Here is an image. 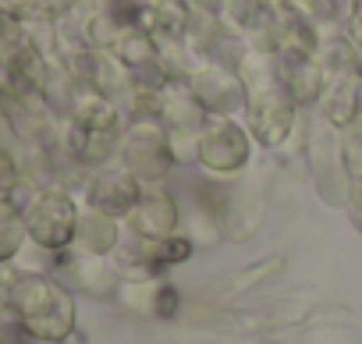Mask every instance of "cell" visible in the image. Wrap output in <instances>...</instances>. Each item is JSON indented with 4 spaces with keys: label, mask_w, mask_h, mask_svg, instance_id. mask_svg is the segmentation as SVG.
Here are the masks:
<instances>
[{
    "label": "cell",
    "mask_w": 362,
    "mask_h": 344,
    "mask_svg": "<svg viewBox=\"0 0 362 344\" xmlns=\"http://www.w3.org/2000/svg\"><path fill=\"white\" fill-rule=\"evenodd\" d=\"M4 305L15 319H22L36 340H64L75 330V302L68 287L50 277L15 273L4 280Z\"/></svg>",
    "instance_id": "1"
},
{
    "label": "cell",
    "mask_w": 362,
    "mask_h": 344,
    "mask_svg": "<svg viewBox=\"0 0 362 344\" xmlns=\"http://www.w3.org/2000/svg\"><path fill=\"white\" fill-rule=\"evenodd\" d=\"M245 107H249V121H252V135L263 146H281L291 131L295 121V100L284 85L281 75H274L270 68H259L249 82H245Z\"/></svg>",
    "instance_id": "2"
},
{
    "label": "cell",
    "mask_w": 362,
    "mask_h": 344,
    "mask_svg": "<svg viewBox=\"0 0 362 344\" xmlns=\"http://www.w3.org/2000/svg\"><path fill=\"white\" fill-rule=\"evenodd\" d=\"M121 153H124V163H128L124 170H132L139 182H160L174 163L170 135H167V128L156 114H146L132 124Z\"/></svg>",
    "instance_id": "3"
},
{
    "label": "cell",
    "mask_w": 362,
    "mask_h": 344,
    "mask_svg": "<svg viewBox=\"0 0 362 344\" xmlns=\"http://www.w3.org/2000/svg\"><path fill=\"white\" fill-rule=\"evenodd\" d=\"M25 231L43 249H68L78 238V210L64 192H40L25 206Z\"/></svg>",
    "instance_id": "4"
},
{
    "label": "cell",
    "mask_w": 362,
    "mask_h": 344,
    "mask_svg": "<svg viewBox=\"0 0 362 344\" xmlns=\"http://www.w3.org/2000/svg\"><path fill=\"white\" fill-rule=\"evenodd\" d=\"M189 89L196 93V100L203 103L206 114L214 117H231L235 110L245 107L249 93H245V78L224 64V61H206L189 75Z\"/></svg>",
    "instance_id": "5"
},
{
    "label": "cell",
    "mask_w": 362,
    "mask_h": 344,
    "mask_svg": "<svg viewBox=\"0 0 362 344\" xmlns=\"http://www.w3.org/2000/svg\"><path fill=\"white\" fill-rule=\"evenodd\" d=\"M199 163L214 174H235L249 163V135L245 128H238L231 117H206V128L199 135V149H196Z\"/></svg>",
    "instance_id": "6"
},
{
    "label": "cell",
    "mask_w": 362,
    "mask_h": 344,
    "mask_svg": "<svg viewBox=\"0 0 362 344\" xmlns=\"http://www.w3.org/2000/svg\"><path fill=\"white\" fill-rule=\"evenodd\" d=\"M142 192H139V178L132 170H100V174L89 182V206L103 217H121V213H132L139 206Z\"/></svg>",
    "instance_id": "7"
},
{
    "label": "cell",
    "mask_w": 362,
    "mask_h": 344,
    "mask_svg": "<svg viewBox=\"0 0 362 344\" xmlns=\"http://www.w3.org/2000/svg\"><path fill=\"white\" fill-rule=\"evenodd\" d=\"M132 227L146 242H167V238H174V227H177V206H174V199L167 192H160V189L142 192L139 206L132 210Z\"/></svg>",
    "instance_id": "8"
},
{
    "label": "cell",
    "mask_w": 362,
    "mask_h": 344,
    "mask_svg": "<svg viewBox=\"0 0 362 344\" xmlns=\"http://www.w3.org/2000/svg\"><path fill=\"white\" fill-rule=\"evenodd\" d=\"M68 107H71V117H75L78 128H89V131H114L117 128V110H114L110 96H103L93 85H82L78 82L71 89Z\"/></svg>",
    "instance_id": "9"
},
{
    "label": "cell",
    "mask_w": 362,
    "mask_h": 344,
    "mask_svg": "<svg viewBox=\"0 0 362 344\" xmlns=\"http://www.w3.org/2000/svg\"><path fill=\"white\" fill-rule=\"evenodd\" d=\"M327 121L334 128H348L358 110H362V71H351V75H337L334 85L327 89Z\"/></svg>",
    "instance_id": "10"
},
{
    "label": "cell",
    "mask_w": 362,
    "mask_h": 344,
    "mask_svg": "<svg viewBox=\"0 0 362 344\" xmlns=\"http://www.w3.org/2000/svg\"><path fill=\"white\" fill-rule=\"evenodd\" d=\"M284 85H288L295 107H313L327 93V71L316 57L298 61V64H284Z\"/></svg>",
    "instance_id": "11"
},
{
    "label": "cell",
    "mask_w": 362,
    "mask_h": 344,
    "mask_svg": "<svg viewBox=\"0 0 362 344\" xmlns=\"http://www.w3.org/2000/svg\"><path fill=\"white\" fill-rule=\"evenodd\" d=\"M114 54L121 57V64H124L128 71H142V68L160 64V43H156V36H149V32H142V29L121 32Z\"/></svg>",
    "instance_id": "12"
},
{
    "label": "cell",
    "mask_w": 362,
    "mask_h": 344,
    "mask_svg": "<svg viewBox=\"0 0 362 344\" xmlns=\"http://www.w3.org/2000/svg\"><path fill=\"white\" fill-rule=\"evenodd\" d=\"M341 163H344V178H348V206L351 217L362 231V135L351 131L341 146Z\"/></svg>",
    "instance_id": "13"
},
{
    "label": "cell",
    "mask_w": 362,
    "mask_h": 344,
    "mask_svg": "<svg viewBox=\"0 0 362 344\" xmlns=\"http://www.w3.org/2000/svg\"><path fill=\"white\" fill-rule=\"evenodd\" d=\"M25 235H29L25 231V210L11 196H0V263L18 256Z\"/></svg>",
    "instance_id": "14"
},
{
    "label": "cell",
    "mask_w": 362,
    "mask_h": 344,
    "mask_svg": "<svg viewBox=\"0 0 362 344\" xmlns=\"http://www.w3.org/2000/svg\"><path fill=\"white\" fill-rule=\"evenodd\" d=\"M78 245H82V252L86 256H103V252H110V245L117 242V227H114V217H103V213H89V217H82L78 220V238H75Z\"/></svg>",
    "instance_id": "15"
},
{
    "label": "cell",
    "mask_w": 362,
    "mask_h": 344,
    "mask_svg": "<svg viewBox=\"0 0 362 344\" xmlns=\"http://www.w3.org/2000/svg\"><path fill=\"white\" fill-rule=\"evenodd\" d=\"M221 8L228 22L242 32H267L274 25V11L267 8V0H224Z\"/></svg>",
    "instance_id": "16"
},
{
    "label": "cell",
    "mask_w": 362,
    "mask_h": 344,
    "mask_svg": "<svg viewBox=\"0 0 362 344\" xmlns=\"http://www.w3.org/2000/svg\"><path fill=\"white\" fill-rule=\"evenodd\" d=\"M71 8V0H0V11L15 22H54Z\"/></svg>",
    "instance_id": "17"
},
{
    "label": "cell",
    "mask_w": 362,
    "mask_h": 344,
    "mask_svg": "<svg viewBox=\"0 0 362 344\" xmlns=\"http://www.w3.org/2000/svg\"><path fill=\"white\" fill-rule=\"evenodd\" d=\"M142 11H146V0H110V4H107V15H110V22H114L121 32L139 29Z\"/></svg>",
    "instance_id": "18"
},
{
    "label": "cell",
    "mask_w": 362,
    "mask_h": 344,
    "mask_svg": "<svg viewBox=\"0 0 362 344\" xmlns=\"http://www.w3.org/2000/svg\"><path fill=\"white\" fill-rule=\"evenodd\" d=\"M284 8L309 18V22H323V18H334L337 0H284Z\"/></svg>",
    "instance_id": "19"
},
{
    "label": "cell",
    "mask_w": 362,
    "mask_h": 344,
    "mask_svg": "<svg viewBox=\"0 0 362 344\" xmlns=\"http://www.w3.org/2000/svg\"><path fill=\"white\" fill-rule=\"evenodd\" d=\"M33 330L22 323V319H8V323H0V344H33Z\"/></svg>",
    "instance_id": "20"
},
{
    "label": "cell",
    "mask_w": 362,
    "mask_h": 344,
    "mask_svg": "<svg viewBox=\"0 0 362 344\" xmlns=\"http://www.w3.org/2000/svg\"><path fill=\"white\" fill-rule=\"evenodd\" d=\"M15 182H18V170H15V160H11V153L0 146V196H8L11 189H15Z\"/></svg>",
    "instance_id": "21"
},
{
    "label": "cell",
    "mask_w": 362,
    "mask_h": 344,
    "mask_svg": "<svg viewBox=\"0 0 362 344\" xmlns=\"http://www.w3.org/2000/svg\"><path fill=\"white\" fill-rule=\"evenodd\" d=\"M348 29H351L355 43L362 47V0H351V18H348Z\"/></svg>",
    "instance_id": "22"
}]
</instances>
